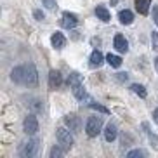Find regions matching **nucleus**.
Segmentation results:
<instances>
[{"instance_id": "17", "label": "nucleus", "mask_w": 158, "mask_h": 158, "mask_svg": "<svg viewBox=\"0 0 158 158\" xmlns=\"http://www.w3.org/2000/svg\"><path fill=\"white\" fill-rule=\"evenodd\" d=\"M73 94H75V98L78 99V101H84V98H87V92H85V89H84V85H82V82H80L78 85H75V87H73Z\"/></svg>"}, {"instance_id": "16", "label": "nucleus", "mask_w": 158, "mask_h": 158, "mask_svg": "<svg viewBox=\"0 0 158 158\" xmlns=\"http://www.w3.org/2000/svg\"><path fill=\"white\" fill-rule=\"evenodd\" d=\"M135 9L139 14L146 16L149 12V0H135Z\"/></svg>"}, {"instance_id": "30", "label": "nucleus", "mask_w": 158, "mask_h": 158, "mask_svg": "<svg viewBox=\"0 0 158 158\" xmlns=\"http://www.w3.org/2000/svg\"><path fill=\"white\" fill-rule=\"evenodd\" d=\"M155 68H156V71H158V57H155Z\"/></svg>"}, {"instance_id": "14", "label": "nucleus", "mask_w": 158, "mask_h": 158, "mask_svg": "<svg viewBox=\"0 0 158 158\" xmlns=\"http://www.w3.org/2000/svg\"><path fill=\"white\" fill-rule=\"evenodd\" d=\"M118 19H120L122 24H132V21H134V14H132L129 9L120 10V12H118Z\"/></svg>"}, {"instance_id": "7", "label": "nucleus", "mask_w": 158, "mask_h": 158, "mask_svg": "<svg viewBox=\"0 0 158 158\" xmlns=\"http://www.w3.org/2000/svg\"><path fill=\"white\" fill-rule=\"evenodd\" d=\"M61 84H63V75L57 70H51L49 73V87L51 89H59Z\"/></svg>"}, {"instance_id": "10", "label": "nucleus", "mask_w": 158, "mask_h": 158, "mask_svg": "<svg viewBox=\"0 0 158 158\" xmlns=\"http://www.w3.org/2000/svg\"><path fill=\"white\" fill-rule=\"evenodd\" d=\"M51 44H52V47H54V49H63V47H64V44H66L64 35H63V33H59V31L52 33V37H51Z\"/></svg>"}, {"instance_id": "1", "label": "nucleus", "mask_w": 158, "mask_h": 158, "mask_svg": "<svg viewBox=\"0 0 158 158\" xmlns=\"http://www.w3.org/2000/svg\"><path fill=\"white\" fill-rule=\"evenodd\" d=\"M23 84L28 85V87H37L38 84V73H37V68L35 64H26L24 66V78H23Z\"/></svg>"}, {"instance_id": "4", "label": "nucleus", "mask_w": 158, "mask_h": 158, "mask_svg": "<svg viewBox=\"0 0 158 158\" xmlns=\"http://www.w3.org/2000/svg\"><path fill=\"white\" fill-rule=\"evenodd\" d=\"M37 151H38V139H30L28 143L23 144V148L19 149V155L24 158H31L37 155Z\"/></svg>"}, {"instance_id": "22", "label": "nucleus", "mask_w": 158, "mask_h": 158, "mask_svg": "<svg viewBox=\"0 0 158 158\" xmlns=\"http://www.w3.org/2000/svg\"><path fill=\"white\" fill-rule=\"evenodd\" d=\"M127 156H129V158H135V156H146V151H143V149H134V151H129V153H127Z\"/></svg>"}, {"instance_id": "5", "label": "nucleus", "mask_w": 158, "mask_h": 158, "mask_svg": "<svg viewBox=\"0 0 158 158\" xmlns=\"http://www.w3.org/2000/svg\"><path fill=\"white\" fill-rule=\"evenodd\" d=\"M23 130L28 135L37 134V130H38V120H37V116H35V115H28V116H26V118H24V122H23Z\"/></svg>"}, {"instance_id": "24", "label": "nucleus", "mask_w": 158, "mask_h": 158, "mask_svg": "<svg viewBox=\"0 0 158 158\" xmlns=\"http://www.w3.org/2000/svg\"><path fill=\"white\" fill-rule=\"evenodd\" d=\"M151 44H153V49H158V31L151 33Z\"/></svg>"}, {"instance_id": "29", "label": "nucleus", "mask_w": 158, "mask_h": 158, "mask_svg": "<svg viewBox=\"0 0 158 158\" xmlns=\"http://www.w3.org/2000/svg\"><path fill=\"white\" fill-rule=\"evenodd\" d=\"M153 122H155V123H158V108L153 111Z\"/></svg>"}, {"instance_id": "26", "label": "nucleus", "mask_w": 158, "mask_h": 158, "mask_svg": "<svg viewBox=\"0 0 158 158\" xmlns=\"http://www.w3.org/2000/svg\"><path fill=\"white\" fill-rule=\"evenodd\" d=\"M42 4L45 5L47 9H54L56 7V0H42Z\"/></svg>"}, {"instance_id": "11", "label": "nucleus", "mask_w": 158, "mask_h": 158, "mask_svg": "<svg viewBox=\"0 0 158 158\" xmlns=\"http://www.w3.org/2000/svg\"><path fill=\"white\" fill-rule=\"evenodd\" d=\"M96 16H98V19H101L102 23H108V21L111 19L110 10H108L104 5H98V7H96Z\"/></svg>"}, {"instance_id": "20", "label": "nucleus", "mask_w": 158, "mask_h": 158, "mask_svg": "<svg viewBox=\"0 0 158 158\" xmlns=\"http://www.w3.org/2000/svg\"><path fill=\"white\" fill-rule=\"evenodd\" d=\"M61 148H63V146H61ZM61 148H59V146H54V148L49 151V156H51V158H59V156H63V153H64V151H63Z\"/></svg>"}, {"instance_id": "13", "label": "nucleus", "mask_w": 158, "mask_h": 158, "mask_svg": "<svg viewBox=\"0 0 158 158\" xmlns=\"http://www.w3.org/2000/svg\"><path fill=\"white\" fill-rule=\"evenodd\" d=\"M10 78H12V82H16V84H23L24 66H18V68H14V70L10 71Z\"/></svg>"}, {"instance_id": "15", "label": "nucleus", "mask_w": 158, "mask_h": 158, "mask_svg": "<svg viewBox=\"0 0 158 158\" xmlns=\"http://www.w3.org/2000/svg\"><path fill=\"white\" fill-rule=\"evenodd\" d=\"M102 63H104V56H102L99 51H94L92 54H90V66H92V68H99Z\"/></svg>"}, {"instance_id": "3", "label": "nucleus", "mask_w": 158, "mask_h": 158, "mask_svg": "<svg viewBox=\"0 0 158 158\" xmlns=\"http://www.w3.org/2000/svg\"><path fill=\"white\" fill-rule=\"evenodd\" d=\"M101 129H102V120L99 116H90L85 123V132H87L89 137H96L101 132Z\"/></svg>"}, {"instance_id": "2", "label": "nucleus", "mask_w": 158, "mask_h": 158, "mask_svg": "<svg viewBox=\"0 0 158 158\" xmlns=\"http://www.w3.org/2000/svg\"><path fill=\"white\" fill-rule=\"evenodd\" d=\"M56 135H57V143H59L64 149H70L71 146H73V135H71L70 129L59 127V129L56 130Z\"/></svg>"}, {"instance_id": "18", "label": "nucleus", "mask_w": 158, "mask_h": 158, "mask_svg": "<svg viewBox=\"0 0 158 158\" xmlns=\"http://www.w3.org/2000/svg\"><path fill=\"white\" fill-rule=\"evenodd\" d=\"M106 61H108V64L113 66V68H120V66H122V57L120 56H115V54H108Z\"/></svg>"}, {"instance_id": "19", "label": "nucleus", "mask_w": 158, "mask_h": 158, "mask_svg": "<svg viewBox=\"0 0 158 158\" xmlns=\"http://www.w3.org/2000/svg\"><path fill=\"white\" fill-rule=\"evenodd\" d=\"M132 92L134 94H137V96H139V98H146V89L143 87V85H139V84H134L132 85Z\"/></svg>"}, {"instance_id": "9", "label": "nucleus", "mask_w": 158, "mask_h": 158, "mask_svg": "<svg viewBox=\"0 0 158 158\" xmlns=\"http://www.w3.org/2000/svg\"><path fill=\"white\" fill-rule=\"evenodd\" d=\"M113 44H115V49L118 52H127L129 51V44H127V40H125V37L123 35H115V40H113Z\"/></svg>"}, {"instance_id": "21", "label": "nucleus", "mask_w": 158, "mask_h": 158, "mask_svg": "<svg viewBox=\"0 0 158 158\" xmlns=\"http://www.w3.org/2000/svg\"><path fill=\"white\" fill-rule=\"evenodd\" d=\"M78 84H80V75L71 73L70 78H68V85H70V87H75V85H78Z\"/></svg>"}, {"instance_id": "23", "label": "nucleus", "mask_w": 158, "mask_h": 158, "mask_svg": "<svg viewBox=\"0 0 158 158\" xmlns=\"http://www.w3.org/2000/svg\"><path fill=\"white\" fill-rule=\"evenodd\" d=\"M149 143H151V146H153L155 149H158V135L149 134Z\"/></svg>"}, {"instance_id": "6", "label": "nucleus", "mask_w": 158, "mask_h": 158, "mask_svg": "<svg viewBox=\"0 0 158 158\" xmlns=\"http://www.w3.org/2000/svg\"><path fill=\"white\" fill-rule=\"evenodd\" d=\"M78 24V18L73 12H63V19H61V26L66 30H73Z\"/></svg>"}, {"instance_id": "28", "label": "nucleus", "mask_w": 158, "mask_h": 158, "mask_svg": "<svg viewBox=\"0 0 158 158\" xmlns=\"http://www.w3.org/2000/svg\"><path fill=\"white\" fill-rule=\"evenodd\" d=\"M35 18H37L38 21H42V19H44V12H40V10H35Z\"/></svg>"}, {"instance_id": "25", "label": "nucleus", "mask_w": 158, "mask_h": 158, "mask_svg": "<svg viewBox=\"0 0 158 158\" xmlns=\"http://www.w3.org/2000/svg\"><path fill=\"white\" fill-rule=\"evenodd\" d=\"M90 108H92V110H98V111H101V113H110L108 111V108H104V106H101V104H90Z\"/></svg>"}, {"instance_id": "8", "label": "nucleus", "mask_w": 158, "mask_h": 158, "mask_svg": "<svg viewBox=\"0 0 158 158\" xmlns=\"http://www.w3.org/2000/svg\"><path fill=\"white\" fill-rule=\"evenodd\" d=\"M64 125L71 130V132H78L80 130V120L77 115H66L64 116Z\"/></svg>"}, {"instance_id": "31", "label": "nucleus", "mask_w": 158, "mask_h": 158, "mask_svg": "<svg viewBox=\"0 0 158 158\" xmlns=\"http://www.w3.org/2000/svg\"><path fill=\"white\" fill-rule=\"evenodd\" d=\"M116 2H118V0H111V5H115V4H116Z\"/></svg>"}, {"instance_id": "12", "label": "nucleus", "mask_w": 158, "mask_h": 158, "mask_svg": "<svg viewBox=\"0 0 158 158\" xmlns=\"http://www.w3.org/2000/svg\"><path fill=\"white\" fill-rule=\"evenodd\" d=\"M116 135H118L116 125H115V123H108L106 130H104V137H106V141H108V143H111V141L116 139Z\"/></svg>"}, {"instance_id": "27", "label": "nucleus", "mask_w": 158, "mask_h": 158, "mask_svg": "<svg viewBox=\"0 0 158 158\" xmlns=\"http://www.w3.org/2000/svg\"><path fill=\"white\" fill-rule=\"evenodd\" d=\"M153 21H155V24L158 26V7L156 5L153 7Z\"/></svg>"}]
</instances>
